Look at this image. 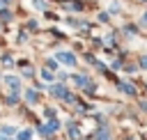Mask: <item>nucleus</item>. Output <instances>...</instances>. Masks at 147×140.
I'll list each match as a JSON object with an SVG mask.
<instances>
[{
	"mask_svg": "<svg viewBox=\"0 0 147 140\" xmlns=\"http://www.w3.org/2000/svg\"><path fill=\"white\" fill-rule=\"evenodd\" d=\"M55 57H57L60 62H64V64H69V67H74V64H76V57H74L71 53H67V50H60V53H57Z\"/></svg>",
	"mask_w": 147,
	"mask_h": 140,
	"instance_id": "nucleus-1",
	"label": "nucleus"
},
{
	"mask_svg": "<svg viewBox=\"0 0 147 140\" xmlns=\"http://www.w3.org/2000/svg\"><path fill=\"white\" fill-rule=\"evenodd\" d=\"M5 83H7V87H11V92H18L21 90V80L16 76H5Z\"/></svg>",
	"mask_w": 147,
	"mask_h": 140,
	"instance_id": "nucleus-2",
	"label": "nucleus"
},
{
	"mask_svg": "<svg viewBox=\"0 0 147 140\" xmlns=\"http://www.w3.org/2000/svg\"><path fill=\"white\" fill-rule=\"evenodd\" d=\"M51 94H53V96H57V99H67V94H69V92H67L62 85H53V87H51Z\"/></svg>",
	"mask_w": 147,
	"mask_h": 140,
	"instance_id": "nucleus-3",
	"label": "nucleus"
},
{
	"mask_svg": "<svg viewBox=\"0 0 147 140\" xmlns=\"http://www.w3.org/2000/svg\"><path fill=\"white\" fill-rule=\"evenodd\" d=\"M44 126H46L48 135H51V133H55V131H60V122H57V119H51V122H48V124H44Z\"/></svg>",
	"mask_w": 147,
	"mask_h": 140,
	"instance_id": "nucleus-4",
	"label": "nucleus"
},
{
	"mask_svg": "<svg viewBox=\"0 0 147 140\" xmlns=\"http://www.w3.org/2000/svg\"><path fill=\"white\" fill-rule=\"evenodd\" d=\"M74 83H76V85H80V87H90L87 76H74Z\"/></svg>",
	"mask_w": 147,
	"mask_h": 140,
	"instance_id": "nucleus-5",
	"label": "nucleus"
},
{
	"mask_svg": "<svg viewBox=\"0 0 147 140\" xmlns=\"http://www.w3.org/2000/svg\"><path fill=\"white\" fill-rule=\"evenodd\" d=\"M119 90H122L124 94H136V87H133L131 83H119Z\"/></svg>",
	"mask_w": 147,
	"mask_h": 140,
	"instance_id": "nucleus-6",
	"label": "nucleus"
},
{
	"mask_svg": "<svg viewBox=\"0 0 147 140\" xmlns=\"http://www.w3.org/2000/svg\"><path fill=\"white\" fill-rule=\"evenodd\" d=\"M0 133H2V135H14V133H16V129H14V126H9V124H2V126H0Z\"/></svg>",
	"mask_w": 147,
	"mask_h": 140,
	"instance_id": "nucleus-7",
	"label": "nucleus"
},
{
	"mask_svg": "<svg viewBox=\"0 0 147 140\" xmlns=\"http://www.w3.org/2000/svg\"><path fill=\"white\" fill-rule=\"evenodd\" d=\"M25 101H28V103H37V92H34V90H28V92H25Z\"/></svg>",
	"mask_w": 147,
	"mask_h": 140,
	"instance_id": "nucleus-8",
	"label": "nucleus"
},
{
	"mask_svg": "<svg viewBox=\"0 0 147 140\" xmlns=\"http://www.w3.org/2000/svg\"><path fill=\"white\" fill-rule=\"evenodd\" d=\"M7 103H9V106H16V103H18V92H11V94L7 96Z\"/></svg>",
	"mask_w": 147,
	"mask_h": 140,
	"instance_id": "nucleus-9",
	"label": "nucleus"
},
{
	"mask_svg": "<svg viewBox=\"0 0 147 140\" xmlns=\"http://www.w3.org/2000/svg\"><path fill=\"white\" fill-rule=\"evenodd\" d=\"M30 138H32V131H30V129H23V131L18 133V140H30Z\"/></svg>",
	"mask_w": 147,
	"mask_h": 140,
	"instance_id": "nucleus-10",
	"label": "nucleus"
},
{
	"mask_svg": "<svg viewBox=\"0 0 147 140\" xmlns=\"http://www.w3.org/2000/svg\"><path fill=\"white\" fill-rule=\"evenodd\" d=\"M69 135H71V138H78V135H80V131H78L76 124H69Z\"/></svg>",
	"mask_w": 147,
	"mask_h": 140,
	"instance_id": "nucleus-11",
	"label": "nucleus"
},
{
	"mask_svg": "<svg viewBox=\"0 0 147 140\" xmlns=\"http://www.w3.org/2000/svg\"><path fill=\"white\" fill-rule=\"evenodd\" d=\"M96 140H110V135H108V131H96Z\"/></svg>",
	"mask_w": 147,
	"mask_h": 140,
	"instance_id": "nucleus-12",
	"label": "nucleus"
},
{
	"mask_svg": "<svg viewBox=\"0 0 147 140\" xmlns=\"http://www.w3.org/2000/svg\"><path fill=\"white\" fill-rule=\"evenodd\" d=\"M41 78L51 83V80H53V71H46V69H44V71H41Z\"/></svg>",
	"mask_w": 147,
	"mask_h": 140,
	"instance_id": "nucleus-13",
	"label": "nucleus"
},
{
	"mask_svg": "<svg viewBox=\"0 0 147 140\" xmlns=\"http://www.w3.org/2000/svg\"><path fill=\"white\" fill-rule=\"evenodd\" d=\"M32 5H34L37 9H46V2H44V0H32Z\"/></svg>",
	"mask_w": 147,
	"mask_h": 140,
	"instance_id": "nucleus-14",
	"label": "nucleus"
},
{
	"mask_svg": "<svg viewBox=\"0 0 147 140\" xmlns=\"http://www.w3.org/2000/svg\"><path fill=\"white\" fill-rule=\"evenodd\" d=\"M46 64H48V69H51V71H53V69H57V62H55V60H48Z\"/></svg>",
	"mask_w": 147,
	"mask_h": 140,
	"instance_id": "nucleus-15",
	"label": "nucleus"
},
{
	"mask_svg": "<svg viewBox=\"0 0 147 140\" xmlns=\"http://www.w3.org/2000/svg\"><path fill=\"white\" fill-rule=\"evenodd\" d=\"M44 115H46V117H55V110H53V108H46Z\"/></svg>",
	"mask_w": 147,
	"mask_h": 140,
	"instance_id": "nucleus-16",
	"label": "nucleus"
},
{
	"mask_svg": "<svg viewBox=\"0 0 147 140\" xmlns=\"http://www.w3.org/2000/svg\"><path fill=\"white\" fill-rule=\"evenodd\" d=\"M140 67H142V69H147V55H142V57H140Z\"/></svg>",
	"mask_w": 147,
	"mask_h": 140,
	"instance_id": "nucleus-17",
	"label": "nucleus"
},
{
	"mask_svg": "<svg viewBox=\"0 0 147 140\" xmlns=\"http://www.w3.org/2000/svg\"><path fill=\"white\" fill-rule=\"evenodd\" d=\"M142 21H145V23H147V11H145V18H142Z\"/></svg>",
	"mask_w": 147,
	"mask_h": 140,
	"instance_id": "nucleus-18",
	"label": "nucleus"
},
{
	"mask_svg": "<svg viewBox=\"0 0 147 140\" xmlns=\"http://www.w3.org/2000/svg\"><path fill=\"white\" fill-rule=\"evenodd\" d=\"M0 140H9V138H5V135H0Z\"/></svg>",
	"mask_w": 147,
	"mask_h": 140,
	"instance_id": "nucleus-19",
	"label": "nucleus"
}]
</instances>
